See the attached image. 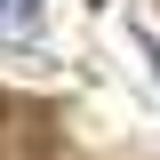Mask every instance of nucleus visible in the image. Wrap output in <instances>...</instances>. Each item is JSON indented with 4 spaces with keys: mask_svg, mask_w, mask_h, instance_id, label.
<instances>
[{
    "mask_svg": "<svg viewBox=\"0 0 160 160\" xmlns=\"http://www.w3.org/2000/svg\"><path fill=\"white\" fill-rule=\"evenodd\" d=\"M40 32V0H0V40H32Z\"/></svg>",
    "mask_w": 160,
    "mask_h": 160,
    "instance_id": "1",
    "label": "nucleus"
}]
</instances>
